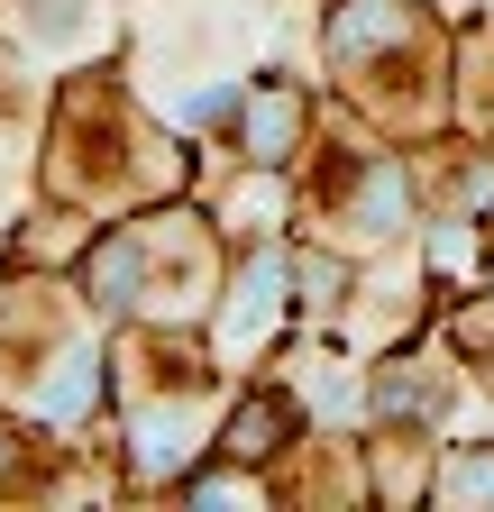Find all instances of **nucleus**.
I'll use <instances>...</instances> for the list:
<instances>
[{
	"instance_id": "obj_2",
	"label": "nucleus",
	"mask_w": 494,
	"mask_h": 512,
	"mask_svg": "<svg viewBox=\"0 0 494 512\" xmlns=\"http://www.w3.org/2000/svg\"><path fill=\"white\" fill-rule=\"evenodd\" d=\"M83 403H92V366H83V357H74V366H65V375H55V394H46V412H55V421H74V412H83Z\"/></svg>"
},
{
	"instance_id": "obj_3",
	"label": "nucleus",
	"mask_w": 494,
	"mask_h": 512,
	"mask_svg": "<svg viewBox=\"0 0 494 512\" xmlns=\"http://www.w3.org/2000/svg\"><path fill=\"white\" fill-rule=\"evenodd\" d=\"M92 284H101V302H129V284H138V247H110Z\"/></svg>"
},
{
	"instance_id": "obj_1",
	"label": "nucleus",
	"mask_w": 494,
	"mask_h": 512,
	"mask_svg": "<svg viewBox=\"0 0 494 512\" xmlns=\"http://www.w3.org/2000/svg\"><path fill=\"white\" fill-rule=\"evenodd\" d=\"M275 284H284V266H275V256H257V275H247V302L229 311V330H238V339H247V330H257V320H266V311H275Z\"/></svg>"
}]
</instances>
